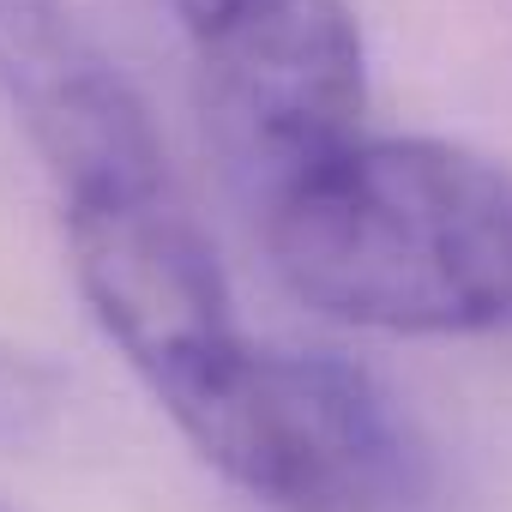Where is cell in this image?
Instances as JSON below:
<instances>
[{
	"instance_id": "obj_2",
	"label": "cell",
	"mask_w": 512,
	"mask_h": 512,
	"mask_svg": "<svg viewBox=\"0 0 512 512\" xmlns=\"http://www.w3.org/2000/svg\"><path fill=\"white\" fill-rule=\"evenodd\" d=\"M175 428L247 494L302 512H404L422 494V446L398 398L326 350L247 332L163 398Z\"/></svg>"
},
{
	"instance_id": "obj_1",
	"label": "cell",
	"mask_w": 512,
	"mask_h": 512,
	"mask_svg": "<svg viewBox=\"0 0 512 512\" xmlns=\"http://www.w3.org/2000/svg\"><path fill=\"white\" fill-rule=\"evenodd\" d=\"M284 284L350 326L512 332V169L452 139H350L266 199Z\"/></svg>"
},
{
	"instance_id": "obj_3",
	"label": "cell",
	"mask_w": 512,
	"mask_h": 512,
	"mask_svg": "<svg viewBox=\"0 0 512 512\" xmlns=\"http://www.w3.org/2000/svg\"><path fill=\"white\" fill-rule=\"evenodd\" d=\"M199 55L211 121L266 199L362 139L368 49L350 0H169Z\"/></svg>"
},
{
	"instance_id": "obj_4",
	"label": "cell",
	"mask_w": 512,
	"mask_h": 512,
	"mask_svg": "<svg viewBox=\"0 0 512 512\" xmlns=\"http://www.w3.org/2000/svg\"><path fill=\"white\" fill-rule=\"evenodd\" d=\"M0 97L49 163L67 217L175 193L145 97L67 0H0Z\"/></svg>"
},
{
	"instance_id": "obj_5",
	"label": "cell",
	"mask_w": 512,
	"mask_h": 512,
	"mask_svg": "<svg viewBox=\"0 0 512 512\" xmlns=\"http://www.w3.org/2000/svg\"><path fill=\"white\" fill-rule=\"evenodd\" d=\"M67 247L85 302L157 404L241 338L223 266L181 193L67 217Z\"/></svg>"
}]
</instances>
